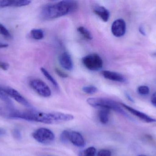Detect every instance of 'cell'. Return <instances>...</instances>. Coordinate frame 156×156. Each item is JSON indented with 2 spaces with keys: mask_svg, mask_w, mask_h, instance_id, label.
<instances>
[{
  "mask_svg": "<svg viewBox=\"0 0 156 156\" xmlns=\"http://www.w3.org/2000/svg\"><path fill=\"white\" fill-rule=\"evenodd\" d=\"M74 118L73 115L68 114L45 113L33 110L20 111L16 109L13 111L11 115V119H21L48 124H55L69 122Z\"/></svg>",
  "mask_w": 156,
  "mask_h": 156,
  "instance_id": "cell-1",
  "label": "cell"
},
{
  "mask_svg": "<svg viewBox=\"0 0 156 156\" xmlns=\"http://www.w3.org/2000/svg\"><path fill=\"white\" fill-rule=\"evenodd\" d=\"M76 1L66 0L45 5L41 9L40 16L44 20H51L71 13L78 8Z\"/></svg>",
  "mask_w": 156,
  "mask_h": 156,
  "instance_id": "cell-2",
  "label": "cell"
},
{
  "mask_svg": "<svg viewBox=\"0 0 156 156\" xmlns=\"http://www.w3.org/2000/svg\"><path fill=\"white\" fill-rule=\"evenodd\" d=\"M89 105L94 108L113 110L117 112L128 117L126 113L121 108L119 104L114 100L103 98H91L87 99Z\"/></svg>",
  "mask_w": 156,
  "mask_h": 156,
  "instance_id": "cell-3",
  "label": "cell"
},
{
  "mask_svg": "<svg viewBox=\"0 0 156 156\" xmlns=\"http://www.w3.org/2000/svg\"><path fill=\"white\" fill-rule=\"evenodd\" d=\"M84 67L91 71H98L103 66V61L101 58L96 54H91L85 56L82 60Z\"/></svg>",
  "mask_w": 156,
  "mask_h": 156,
  "instance_id": "cell-4",
  "label": "cell"
},
{
  "mask_svg": "<svg viewBox=\"0 0 156 156\" xmlns=\"http://www.w3.org/2000/svg\"><path fill=\"white\" fill-rule=\"evenodd\" d=\"M32 136L38 143L43 144H48L55 140L54 133L49 129L40 128L36 130Z\"/></svg>",
  "mask_w": 156,
  "mask_h": 156,
  "instance_id": "cell-5",
  "label": "cell"
},
{
  "mask_svg": "<svg viewBox=\"0 0 156 156\" xmlns=\"http://www.w3.org/2000/svg\"><path fill=\"white\" fill-rule=\"evenodd\" d=\"M30 85L40 96L45 98L51 96V91L50 88L43 81L38 79L32 80L30 82Z\"/></svg>",
  "mask_w": 156,
  "mask_h": 156,
  "instance_id": "cell-6",
  "label": "cell"
},
{
  "mask_svg": "<svg viewBox=\"0 0 156 156\" xmlns=\"http://www.w3.org/2000/svg\"><path fill=\"white\" fill-rule=\"evenodd\" d=\"M6 94L9 97L15 100L17 102L19 103L20 104L24 105L27 107H31L29 103L27 101V100L21 95L19 92L15 89L12 88H9V87H5L3 88Z\"/></svg>",
  "mask_w": 156,
  "mask_h": 156,
  "instance_id": "cell-7",
  "label": "cell"
},
{
  "mask_svg": "<svg viewBox=\"0 0 156 156\" xmlns=\"http://www.w3.org/2000/svg\"><path fill=\"white\" fill-rule=\"evenodd\" d=\"M112 33L116 37L123 36L126 31V24L124 20L118 19L113 23L111 28Z\"/></svg>",
  "mask_w": 156,
  "mask_h": 156,
  "instance_id": "cell-8",
  "label": "cell"
},
{
  "mask_svg": "<svg viewBox=\"0 0 156 156\" xmlns=\"http://www.w3.org/2000/svg\"><path fill=\"white\" fill-rule=\"evenodd\" d=\"M121 104L122 106V107L125 108L126 110L131 113L132 114L135 115L136 116L138 117V118L141 119L144 122L147 123H154L156 122V119L150 117L146 114L137 111V110H135V109H133V108H132V107H130V106H128V105H126L124 103H121Z\"/></svg>",
  "mask_w": 156,
  "mask_h": 156,
  "instance_id": "cell-9",
  "label": "cell"
},
{
  "mask_svg": "<svg viewBox=\"0 0 156 156\" xmlns=\"http://www.w3.org/2000/svg\"><path fill=\"white\" fill-rule=\"evenodd\" d=\"M59 61L62 67L70 71L73 68V62L71 56L68 52H65L59 56Z\"/></svg>",
  "mask_w": 156,
  "mask_h": 156,
  "instance_id": "cell-10",
  "label": "cell"
},
{
  "mask_svg": "<svg viewBox=\"0 0 156 156\" xmlns=\"http://www.w3.org/2000/svg\"><path fill=\"white\" fill-rule=\"evenodd\" d=\"M31 1L28 0H13V1H8V0H3L0 1V7H21V6H26L30 4Z\"/></svg>",
  "mask_w": 156,
  "mask_h": 156,
  "instance_id": "cell-11",
  "label": "cell"
},
{
  "mask_svg": "<svg viewBox=\"0 0 156 156\" xmlns=\"http://www.w3.org/2000/svg\"><path fill=\"white\" fill-rule=\"evenodd\" d=\"M69 141L78 147H83L85 145V141L82 136L76 132H69Z\"/></svg>",
  "mask_w": 156,
  "mask_h": 156,
  "instance_id": "cell-12",
  "label": "cell"
},
{
  "mask_svg": "<svg viewBox=\"0 0 156 156\" xmlns=\"http://www.w3.org/2000/svg\"><path fill=\"white\" fill-rule=\"evenodd\" d=\"M102 74L105 78L113 81L120 82H125L126 79L122 74L109 71H103Z\"/></svg>",
  "mask_w": 156,
  "mask_h": 156,
  "instance_id": "cell-13",
  "label": "cell"
},
{
  "mask_svg": "<svg viewBox=\"0 0 156 156\" xmlns=\"http://www.w3.org/2000/svg\"><path fill=\"white\" fill-rule=\"evenodd\" d=\"M94 12L103 21L107 22L110 18V13L106 8L101 5H96L93 8Z\"/></svg>",
  "mask_w": 156,
  "mask_h": 156,
  "instance_id": "cell-14",
  "label": "cell"
},
{
  "mask_svg": "<svg viewBox=\"0 0 156 156\" xmlns=\"http://www.w3.org/2000/svg\"><path fill=\"white\" fill-rule=\"evenodd\" d=\"M110 110L106 109H100L98 113L99 120L103 124H106L109 120Z\"/></svg>",
  "mask_w": 156,
  "mask_h": 156,
  "instance_id": "cell-15",
  "label": "cell"
},
{
  "mask_svg": "<svg viewBox=\"0 0 156 156\" xmlns=\"http://www.w3.org/2000/svg\"><path fill=\"white\" fill-rule=\"evenodd\" d=\"M40 70L45 77L53 84L54 87L57 90L59 89V85H58L57 82L53 78V77H52V75L48 72V71L43 67L41 68Z\"/></svg>",
  "mask_w": 156,
  "mask_h": 156,
  "instance_id": "cell-16",
  "label": "cell"
},
{
  "mask_svg": "<svg viewBox=\"0 0 156 156\" xmlns=\"http://www.w3.org/2000/svg\"><path fill=\"white\" fill-rule=\"evenodd\" d=\"M30 34L32 37L35 40H41L44 37V31L41 29L35 28L32 29Z\"/></svg>",
  "mask_w": 156,
  "mask_h": 156,
  "instance_id": "cell-17",
  "label": "cell"
},
{
  "mask_svg": "<svg viewBox=\"0 0 156 156\" xmlns=\"http://www.w3.org/2000/svg\"><path fill=\"white\" fill-rule=\"evenodd\" d=\"M78 32L86 39L91 40L93 38L92 35L88 29L83 27L80 26L78 27Z\"/></svg>",
  "mask_w": 156,
  "mask_h": 156,
  "instance_id": "cell-18",
  "label": "cell"
},
{
  "mask_svg": "<svg viewBox=\"0 0 156 156\" xmlns=\"http://www.w3.org/2000/svg\"><path fill=\"white\" fill-rule=\"evenodd\" d=\"M96 149L94 147H90L80 152L79 156H95Z\"/></svg>",
  "mask_w": 156,
  "mask_h": 156,
  "instance_id": "cell-19",
  "label": "cell"
},
{
  "mask_svg": "<svg viewBox=\"0 0 156 156\" xmlns=\"http://www.w3.org/2000/svg\"><path fill=\"white\" fill-rule=\"evenodd\" d=\"M0 99L5 102L7 105H12V101L10 100L9 96L6 94L3 89L2 87H0Z\"/></svg>",
  "mask_w": 156,
  "mask_h": 156,
  "instance_id": "cell-20",
  "label": "cell"
},
{
  "mask_svg": "<svg viewBox=\"0 0 156 156\" xmlns=\"http://www.w3.org/2000/svg\"><path fill=\"white\" fill-rule=\"evenodd\" d=\"M82 90L83 92L87 94H92L97 92L98 89L95 86L90 85L83 87Z\"/></svg>",
  "mask_w": 156,
  "mask_h": 156,
  "instance_id": "cell-21",
  "label": "cell"
},
{
  "mask_svg": "<svg viewBox=\"0 0 156 156\" xmlns=\"http://www.w3.org/2000/svg\"><path fill=\"white\" fill-rule=\"evenodd\" d=\"M0 34L3 36L7 38H10L11 37V35L8 29L2 24L0 23Z\"/></svg>",
  "mask_w": 156,
  "mask_h": 156,
  "instance_id": "cell-22",
  "label": "cell"
},
{
  "mask_svg": "<svg viewBox=\"0 0 156 156\" xmlns=\"http://www.w3.org/2000/svg\"><path fill=\"white\" fill-rule=\"evenodd\" d=\"M9 113V105L3 107L0 104V116L5 118H8Z\"/></svg>",
  "mask_w": 156,
  "mask_h": 156,
  "instance_id": "cell-23",
  "label": "cell"
},
{
  "mask_svg": "<svg viewBox=\"0 0 156 156\" xmlns=\"http://www.w3.org/2000/svg\"><path fill=\"white\" fill-rule=\"evenodd\" d=\"M69 131H64L61 134L60 140L63 143H67L69 142Z\"/></svg>",
  "mask_w": 156,
  "mask_h": 156,
  "instance_id": "cell-24",
  "label": "cell"
},
{
  "mask_svg": "<svg viewBox=\"0 0 156 156\" xmlns=\"http://www.w3.org/2000/svg\"><path fill=\"white\" fill-rule=\"evenodd\" d=\"M137 92L141 95H146L149 93L150 89L147 86H141L138 87Z\"/></svg>",
  "mask_w": 156,
  "mask_h": 156,
  "instance_id": "cell-25",
  "label": "cell"
},
{
  "mask_svg": "<svg viewBox=\"0 0 156 156\" xmlns=\"http://www.w3.org/2000/svg\"><path fill=\"white\" fill-rule=\"evenodd\" d=\"M98 156H112L111 151L108 150H101L98 152Z\"/></svg>",
  "mask_w": 156,
  "mask_h": 156,
  "instance_id": "cell-26",
  "label": "cell"
},
{
  "mask_svg": "<svg viewBox=\"0 0 156 156\" xmlns=\"http://www.w3.org/2000/svg\"><path fill=\"white\" fill-rule=\"evenodd\" d=\"M13 136L14 138H16V139H21V134L20 132V131L18 129H15L13 130L12 132Z\"/></svg>",
  "mask_w": 156,
  "mask_h": 156,
  "instance_id": "cell-27",
  "label": "cell"
},
{
  "mask_svg": "<svg viewBox=\"0 0 156 156\" xmlns=\"http://www.w3.org/2000/svg\"><path fill=\"white\" fill-rule=\"evenodd\" d=\"M55 71L57 74L62 78H66L68 77V75L65 72H63L62 71L60 70L58 68H56L55 69Z\"/></svg>",
  "mask_w": 156,
  "mask_h": 156,
  "instance_id": "cell-28",
  "label": "cell"
},
{
  "mask_svg": "<svg viewBox=\"0 0 156 156\" xmlns=\"http://www.w3.org/2000/svg\"><path fill=\"white\" fill-rule=\"evenodd\" d=\"M9 68V65L8 63L0 61V68L2 69L3 70L7 71Z\"/></svg>",
  "mask_w": 156,
  "mask_h": 156,
  "instance_id": "cell-29",
  "label": "cell"
},
{
  "mask_svg": "<svg viewBox=\"0 0 156 156\" xmlns=\"http://www.w3.org/2000/svg\"><path fill=\"white\" fill-rule=\"evenodd\" d=\"M151 101L152 104L156 107V92L154 93L151 96Z\"/></svg>",
  "mask_w": 156,
  "mask_h": 156,
  "instance_id": "cell-30",
  "label": "cell"
},
{
  "mask_svg": "<svg viewBox=\"0 0 156 156\" xmlns=\"http://www.w3.org/2000/svg\"><path fill=\"white\" fill-rule=\"evenodd\" d=\"M6 134V131L2 128H0V136H3Z\"/></svg>",
  "mask_w": 156,
  "mask_h": 156,
  "instance_id": "cell-31",
  "label": "cell"
},
{
  "mask_svg": "<svg viewBox=\"0 0 156 156\" xmlns=\"http://www.w3.org/2000/svg\"><path fill=\"white\" fill-rule=\"evenodd\" d=\"M8 45L5 43H0V48H5L8 47Z\"/></svg>",
  "mask_w": 156,
  "mask_h": 156,
  "instance_id": "cell-32",
  "label": "cell"
},
{
  "mask_svg": "<svg viewBox=\"0 0 156 156\" xmlns=\"http://www.w3.org/2000/svg\"><path fill=\"white\" fill-rule=\"evenodd\" d=\"M139 31H140V32L141 34H143L144 35H145V33L143 27H140V28H139Z\"/></svg>",
  "mask_w": 156,
  "mask_h": 156,
  "instance_id": "cell-33",
  "label": "cell"
},
{
  "mask_svg": "<svg viewBox=\"0 0 156 156\" xmlns=\"http://www.w3.org/2000/svg\"><path fill=\"white\" fill-rule=\"evenodd\" d=\"M146 156V155H139V156Z\"/></svg>",
  "mask_w": 156,
  "mask_h": 156,
  "instance_id": "cell-34",
  "label": "cell"
},
{
  "mask_svg": "<svg viewBox=\"0 0 156 156\" xmlns=\"http://www.w3.org/2000/svg\"><path fill=\"white\" fill-rule=\"evenodd\" d=\"M154 56H156V53H155V54H154Z\"/></svg>",
  "mask_w": 156,
  "mask_h": 156,
  "instance_id": "cell-35",
  "label": "cell"
},
{
  "mask_svg": "<svg viewBox=\"0 0 156 156\" xmlns=\"http://www.w3.org/2000/svg\"></svg>",
  "mask_w": 156,
  "mask_h": 156,
  "instance_id": "cell-36",
  "label": "cell"
}]
</instances>
